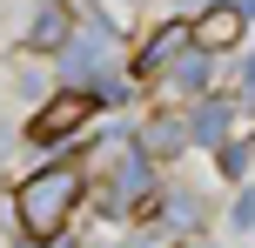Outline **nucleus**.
Masks as SVG:
<instances>
[{"label": "nucleus", "instance_id": "nucleus-1", "mask_svg": "<svg viewBox=\"0 0 255 248\" xmlns=\"http://www.w3.org/2000/svg\"><path fill=\"white\" fill-rule=\"evenodd\" d=\"M81 201H88V168H74V161H40V168L20 174V188H13V228H20V242L27 248H54L81 222Z\"/></svg>", "mask_w": 255, "mask_h": 248}, {"label": "nucleus", "instance_id": "nucleus-2", "mask_svg": "<svg viewBox=\"0 0 255 248\" xmlns=\"http://www.w3.org/2000/svg\"><path fill=\"white\" fill-rule=\"evenodd\" d=\"M94 114H101V101H94L88 87H61V94H47V101L34 107V121H27V141L61 148V141H74V134H88V128H94Z\"/></svg>", "mask_w": 255, "mask_h": 248}, {"label": "nucleus", "instance_id": "nucleus-3", "mask_svg": "<svg viewBox=\"0 0 255 248\" xmlns=\"http://www.w3.org/2000/svg\"><path fill=\"white\" fill-rule=\"evenodd\" d=\"M242 34H249V20L235 13V0H208V7L188 20V40H195L202 54H235Z\"/></svg>", "mask_w": 255, "mask_h": 248}, {"label": "nucleus", "instance_id": "nucleus-4", "mask_svg": "<svg viewBox=\"0 0 255 248\" xmlns=\"http://www.w3.org/2000/svg\"><path fill=\"white\" fill-rule=\"evenodd\" d=\"M74 0H40L34 27H27V54H61L67 40H74Z\"/></svg>", "mask_w": 255, "mask_h": 248}, {"label": "nucleus", "instance_id": "nucleus-5", "mask_svg": "<svg viewBox=\"0 0 255 248\" xmlns=\"http://www.w3.org/2000/svg\"><path fill=\"white\" fill-rule=\"evenodd\" d=\"M188 47H195V40H188V20H168V27H154V34L141 40V54H134V74H141V81H154L168 61H181Z\"/></svg>", "mask_w": 255, "mask_h": 248}, {"label": "nucleus", "instance_id": "nucleus-6", "mask_svg": "<svg viewBox=\"0 0 255 248\" xmlns=\"http://www.w3.org/2000/svg\"><path fill=\"white\" fill-rule=\"evenodd\" d=\"M235 13H242V20H255V0H235Z\"/></svg>", "mask_w": 255, "mask_h": 248}, {"label": "nucleus", "instance_id": "nucleus-7", "mask_svg": "<svg viewBox=\"0 0 255 248\" xmlns=\"http://www.w3.org/2000/svg\"><path fill=\"white\" fill-rule=\"evenodd\" d=\"M7 134H13V121H0V148H7Z\"/></svg>", "mask_w": 255, "mask_h": 248}]
</instances>
